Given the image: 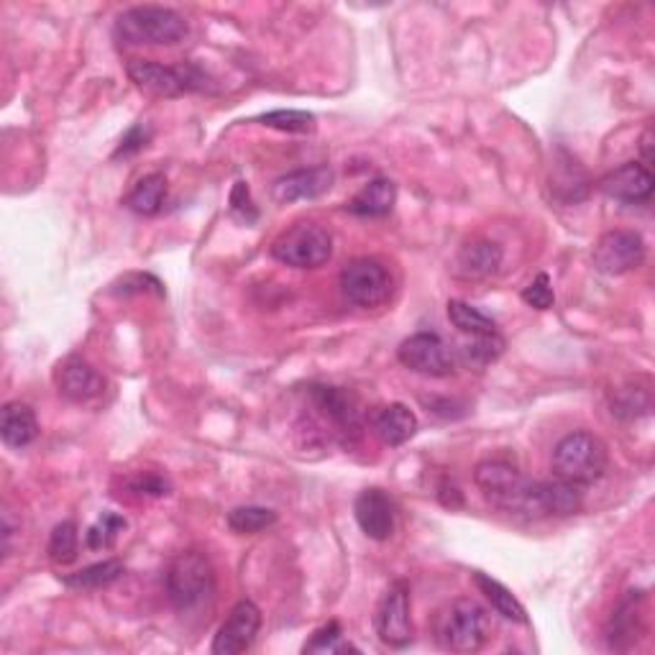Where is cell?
Listing matches in <instances>:
<instances>
[{
	"instance_id": "obj_1",
	"label": "cell",
	"mask_w": 655,
	"mask_h": 655,
	"mask_svg": "<svg viewBox=\"0 0 655 655\" xmlns=\"http://www.w3.org/2000/svg\"><path fill=\"white\" fill-rule=\"evenodd\" d=\"M476 487L481 495L510 515L523 517H543L538 497V481L525 479L515 466L508 461H484L474 472Z\"/></svg>"
},
{
	"instance_id": "obj_2",
	"label": "cell",
	"mask_w": 655,
	"mask_h": 655,
	"mask_svg": "<svg viewBox=\"0 0 655 655\" xmlns=\"http://www.w3.org/2000/svg\"><path fill=\"white\" fill-rule=\"evenodd\" d=\"M113 34L128 47H172L188 37L190 26L184 16L164 5H133L116 18Z\"/></svg>"
},
{
	"instance_id": "obj_3",
	"label": "cell",
	"mask_w": 655,
	"mask_h": 655,
	"mask_svg": "<svg viewBox=\"0 0 655 655\" xmlns=\"http://www.w3.org/2000/svg\"><path fill=\"white\" fill-rule=\"evenodd\" d=\"M433 638L444 651L479 653L491 638L489 612L474 600H453L433 617Z\"/></svg>"
},
{
	"instance_id": "obj_4",
	"label": "cell",
	"mask_w": 655,
	"mask_h": 655,
	"mask_svg": "<svg viewBox=\"0 0 655 655\" xmlns=\"http://www.w3.org/2000/svg\"><path fill=\"white\" fill-rule=\"evenodd\" d=\"M164 587L177 612H195L216 594V568L203 551H182L169 561Z\"/></svg>"
},
{
	"instance_id": "obj_5",
	"label": "cell",
	"mask_w": 655,
	"mask_h": 655,
	"mask_svg": "<svg viewBox=\"0 0 655 655\" xmlns=\"http://www.w3.org/2000/svg\"><path fill=\"white\" fill-rule=\"evenodd\" d=\"M609 453L600 436L587 431L568 433L553 448V472L558 479L571 481L576 487H589L600 481L607 472Z\"/></svg>"
},
{
	"instance_id": "obj_6",
	"label": "cell",
	"mask_w": 655,
	"mask_h": 655,
	"mask_svg": "<svg viewBox=\"0 0 655 655\" xmlns=\"http://www.w3.org/2000/svg\"><path fill=\"white\" fill-rule=\"evenodd\" d=\"M126 73L141 92L152 98H180L188 92L205 90V77L195 64H159L152 60H131Z\"/></svg>"
},
{
	"instance_id": "obj_7",
	"label": "cell",
	"mask_w": 655,
	"mask_h": 655,
	"mask_svg": "<svg viewBox=\"0 0 655 655\" xmlns=\"http://www.w3.org/2000/svg\"><path fill=\"white\" fill-rule=\"evenodd\" d=\"M272 256L287 267L318 269L331 261L333 239L328 228L312 223V220H303V223L290 226L274 239Z\"/></svg>"
},
{
	"instance_id": "obj_8",
	"label": "cell",
	"mask_w": 655,
	"mask_h": 655,
	"mask_svg": "<svg viewBox=\"0 0 655 655\" xmlns=\"http://www.w3.org/2000/svg\"><path fill=\"white\" fill-rule=\"evenodd\" d=\"M341 292L356 308H380L391 295L389 272L376 259H354L341 272Z\"/></svg>"
},
{
	"instance_id": "obj_9",
	"label": "cell",
	"mask_w": 655,
	"mask_h": 655,
	"mask_svg": "<svg viewBox=\"0 0 655 655\" xmlns=\"http://www.w3.org/2000/svg\"><path fill=\"white\" fill-rule=\"evenodd\" d=\"M376 635L389 647H408L412 643L410 619V587L404 581H391L374 615Z\"/></svg>"
},
{
	"instance_id": "obj_10",
	"label": "cell",
	"mask_w": 655,
	"mask_h": 655,
	"mask_svg": "<svg viewBox=\"0 0 655 655\" xmlns=\"http://www.w3.org/2000/svg\"><path fill=\"white\" fill-rule=\"evenodd\" d=\"M397 359L404 369L423 376H448L455 367L453 351L436 333H415L404 338L397 348Z\"/></svg>"
},
{
	"instance_id": "obj_11",
	"label": "cell",
	"mask_w": 655,
	"mask_h": 655,
	"mask_svg": "<svg viewBox=\"0 0 655 655\" xmlns=\"http://www.w3.org/2000/svg\"><path fill=\"white\" fill-rule=\"evenodd\" d=\"M645 241L635 231H609L596 241L594 246V267L602 274L619 277L632 269L643 267L645 261Z\"/></svg>"
},
{
	"instance_id": "obj_12",
	"label": "cell",
	"mask_w": 655,
	"mask_h": 655,
	"mask_svg": "<svg viewBox=\"0 0 655 655\" xmlns=\"http://www.w3.org/2000/svg\"><path fill=\"white\" fill-rule=\"evenodd\" d=\"M261 630V609L252 600H241L228 612L226 622L220 625L210 651L216 655H239L254 645Z\"/></svg>"
},
{
	"instance_id": "obj_13",
	"label": "cell",
	"mask_w": 655,
	"mask_h": 655,
	"mask_svg": "<svg viewBox=\"0 0 655 655\" xmlns=\"http://www.w3.org/2000/svg\"><path fill=\"white\" fill-rule=\"evenodd\" d=\"M653 172L640 162H628L622 167L612 169L609 175H604L600 180V190L604 195L612 197L617 203H647L653 197Z\"/></svg>"
},
{
	"instance_id": "obj_14",
	"label": "cell",
	"mask_w": 655,
	"mask_h": 655,
	"mask_svg": "<svg viewBox=\"0 0 655 655\" xmlns=\"http://www.w3.org/2000/svg\"><path fill=\"white\" fill-rule=\"evenodd\" d=\"M56 389L60 395L67 397L73 402H92L105 391V380L90 361L80 359V356H69L56 367L54 374Z\"/></svg>"
},
{
	"instance_id": "obj_15",
	"label": "cell",
	"mask_w": 655,
	"mask_h": 655,
	"mask_svg": "<svg viewBox=\"0 0 655 655\" xmlns=\"http://www.w3.org/2000/svg\"><path fill=\"white\" fill-rule=\"evenodd\" d=\"M331 188H333V169L310 167L280 177V180L272 184V197L274 203L290 205L297 201H316V197L325 195Z\"/></svg>"
},
{
	"instance_id": "obj_16",
	"label": "cell",
	"mask_w": 655,
	"mask_h": 655,
	"mask_svg": "<svg viewBox=\"0 0 655 655\" xmlns=\"http://www.w3.org/2000/svg\"><path fill=\"white\" fill-rule=\"evenodd\" d=\"M354 515L364 536L387 540L395 532V504L382 489H367L356 497Z\"/></svg>"
},
{
	"instance_id": "obj_17",
	"label": "cell",
	"mask_w": 655,
	"mask_h": 655,
	"mask_svg": "<svg viewBox=\"0 0 655 655\" xmlns=\"http://www.w3.org/2000/svg\"><path fill=\"white\" fill-rule=\"evenodd\" d=\"M312 402L341 433L359 431V404L351 391L338 387H312Z\"/></svg>"
},
{
	"instance_id": "obj_18",
	"label": "cell",
	"mask_w": 655,
	"mask_h": 655,
	"mask_svg": "<svg viewBox=\"0 0 655 655\" xmlns=\"http://www.w3.org/2000/svg\"><path fill=\"white\" fill-rule=\"evenodd\" d=\"M502 246L489 239H476L455 256V272L466 280H487L502 267Z\"/></svg>"
},
{
	"instance_id": "obj_19",
	"label": "cell",
	"mask_w": 655,
	"mask_h": 655,
	"mask_svg": "<svg viewBox=\"0 0 655 655\" xmlns=\"http://www.w3.org/2000/svg\"><path fill=\"white\" fill-rule=\"evenodd\" d=\"M372 428H374V436L380 438L384 446L397 448V446L408 444V440L415 436L418 418H415V412L408 408V404L391 402V404H387V408H382L380 412H376L372 420Z\"/></svg>"
},
{
	"instance_id": "obj_20",
	"label": "cell",
	"mask_w": 655,
	"mask_h": 655,
	"mask_svg": "<svg viewBox=\"0 0 655 655\" xmlns=\"http://www.w3.org/2000/svg\"><path fill=\"white\" fill-rule=\"evenodd\" d=\"M0 436L9 448H26L39 436V420L24 402H9L0 412Z\"/></svg>"
},
{
	"instance_id": "obj_21",
	"label": "cell",
	"mask_w": 655,
	"mask_h": 655,
	"mask_svg": "<svg viewBox=\"0 0 655 655\" xmlns=\"http://www.w3.org/2000/svg\"><path fill=\"white\" fill-rule=\"evenodd\" d=\"M397 203V184L387 180V177H376V180L367 182L356 195L351 203L346 205L354 216L361 218H384L389 216L391 208Z\"/></svg>"
},
{
	"instance_id": "obj_22",
	"label": "cell",
	"mask_w": 655,
	"mask_h": 655,
	"mask_svg": "<svg viewBox=\"0 0 655 655\" xmlns=\"http://www.w3.org/2000/svg\"><path fill=\"white\" fill-rule=\"evenodd\" d=\"M538 497H540V510L543 517L555 515L566 517L581 510V487H576L571 481H564L555 476L553 481H538Z\"/></svg>"
},
{
	"instance_id": "obj_23",
	"label": "cell",
	"mask_w": 655,
	"mask_h": 655,
	"mask_svg": "<svg viewBox=\"0 0 655 655\" xmlns=\"http://www.w3.org/2000/svg\"><path fill=\"white\" fill-rule=\"evenodd\" d=\"M474 581H476V587H479V592L487 596V602L491 604V609H495L497 615H502L504 619H510V622H517V625L528 622V612H525V607L519 604L517 596L512 594L504 583L491 579V576L481 574V571L474 574Z\"/></svg>"
},
{
	"instance_id": "obj_24",
	"label": "cell",
	"mask_w": 655,
	"mask_h": 655,
	"mask_svg": "<svg viewBox=\"0 0 655 655\" xmlns=\"http://www.w3.org/2000/svg\"><path fill=\"white\" fill-rule=\"evenodd\" d=\"M638 596L630 592V596H625L622 602H619V607L612 612V619L607 625V640L609 647H615V651H625V647H630L632 640L638 638V622H640V609L635 607Z\"/></svg>"
},
{
	"instance_id": "obj_25",
	"label": "cell",
	"mask_w": 655,
	"mask_h": 655,
	"mask_svg": "<svg viewBox=\"0 0 655 655\" xmlns=\"http://www.w3.org/2000/svg\"><path fill=\"white\" fill-rule=\"evenodd\" d=\"M504 351V341L500 333H484V336H472L459 346V359L464 361L468 369L484 372V369L495 364Z\"/></svg>"
},
{
	"instance_id": "obj_26",
	"label": "cell",
	"mask_w": 655,
	"mask_h": 655,
	"mask_svg": "<svg viewBox=\"0 0 655 655\" xmlns=\"http://www.w3.org/2000/svg\"><path fill=\"white\" fill-rule=\"evenodd\" d=\"M164 197H167V177L154 172L146 175L144 180H139L137 188L131 190V195L126 197L128 210L139 213V216H156L162 210Z\"/></svg>"
},
{
	"instance_id": "obj_27",
	"label": "cell",
	"mask_w": 655,
	"mask_h": 655,
	"mask_svg": "<svg viewBox=\"0 0 655 655\" xmlns=\"http://www.w3.org/2000/svg\"><path fill=\"white\" fill-rule=\"evenodd\" d=\"M120 576H124V564L116 558H111L82 568V571L67 574L62 581L64 587L69 589H103V587H111V583H116Z\"/></svg>"
},
{
	"instance_id": "obj_28",
	"label": "cell",
	"mask_w": 655,
	"mask_h": 655,
	"mask_svg": "<svg viewBox=\"0 0 655 655\" xmlns=\"http://www.w3.org/2000/svg\"><path fill=\"white\" fill-rule=\"evenodd\" d=\"M448 320L453 328H459L464 336H484V333H497V323L491 320L487 312H481L474 305L464 300H451L448 303Z\"/></svg>"
},
{
	"instance_id": "obj_29",
	"label": "cell",
	"mask_w": 655,
	"mask_h": 655,
	"mask_svg": "<svg viewBox=\"0 0 655 655\" xmlns=\"http://www.w3.org/2000/svg\"><path fill=\"white\" fill-rule=\"evenodd\" d=\"M277 523V512L269 508H256V504H246V508H236L228 512V528L239 536H256V532L272 528Z\"/></svg>"
},
{
	"instance_id": "obj_30",
	"label": "cell",
	"mask_w": 655,
	"mask_h": 655,
	"mask_svg": "<svg viewBox=\"0 0 655 655\" xmlns=\"http://www.w3.org/2000/svg\"><path fill=\"white\" fill-rule=\"evenodd\" d=\"M126 528L128 523L124 515H118V512H103V515L90 525L88 532H85V545H88L90 551H105V548L116 545V540Z\"/></svg>"
},
{
	"instance_id": "obj_31",
	"label": "cell",
	"mask_w": 655,
	"mask_h": 655,
	"mask_svg": "<svg viewBox=\"0 0 655 655\" xmlns=\"http://www.w3.org/2000/svg\"><path fill=\"white\" fill-rule=\"evenodd\" d=\"M77 548H80V536H77V525L73 519H64V523L54 525L47 545L49 558H52L54 564L67 566L77 558Z\"/></svg>"
},
{
	"instance_id": "obj_32",
	"label": "cell",
	"mask_w": 655,
	"mask_h": 655,
	"mask_svg": "<svg viewBox=\"0 0 655 655\" xmlns=\"http://www.w3.org/2000/svg\"><path fill=\"white\" fill-rule=\"evenodd\" d=\"M124 489L126 497H131V500H159V497H167L172 491V484L162 474L139 472L133 476H126Z\"/></svg>"
},
{
	"instance_id": "obj_33",
	"label": "cell",
	"mask_w": 655,
	"mask_h": 655,
	"mask_svg": "<svg viewBox=\"0 0 655 655\" xmlns=\"http://www.w3.org/2000/svg\"><path fill=\"white\" fill-rule=\"evenodd\" d=\"M259 124L284 133H310L316 128V116L305 111H272L265 113Z\"/></svg>"
},
{
	"instance_id": "obj_34",
	"label": "cell",
	"mask_w": 655,
	"mask_h": 655,
	"mask_svg": "<svg viewBox=\"0 0 655 655\" xmlns=\"http://www.w3.org/2000/svg\"><path fill=\"white\" fill-rule=\"evenodd\" d=\"M305 653H346V651H359L351 643H344V630L336 619L323 625V628L312 632L310 643H305Z\"/></svg>"
},
{
	"instance_id": "obj_35",
	"label": "cell",
	"mask_w": 655,
	"mask_h": 655,
	"mask_svg": "<svg viewBox=\"0 0 655 655\" xmlns=\"http://www.w3.org/2000/svg\"><path fill=\"white\" fill-rule=\"evenodd\" d=\"M523 303L530 305V308L536 310H548L553 308L555 303V295H553V284H551V277L548 274H538L536 280H532L528 287L523 290Z\"/></svg>"
},
{
	"instance_id": "obj_36",
	"label": "cell",
	"mask_w": 655,
	"mask_h": 655,
	"mask_svg": "<svg viewBox=\"0 0 655 655\" xmlns=\"http://www.w3.org/2000/svg\"><path fill=\"white\" fill-rule=\"evenodd\" d=\"M149 141H152V126L137 124L124 139H120V146L116 149V154H113V159H120V156H133L137 152H141Z\"/></svg>"
},
{
	"instance_id": "obj_37",
	"label": "cell",
	"mask_w": 655,
	"mask_h": 655,
	"mask_svg": "<svg viewBox=\"0 0 655 655\" xmlns=\"http://www.w3.org/2000/svg\"><path fill=\"white\" fill-rule=\"evenodd\" d=\"M120 295H139V292H154V295H164L162 282L156 280L152 274H126L124 280H120V287L116 290Z\"/></svg>"
},
{
	"instance_id": "obj_38",
	"label": "cell",
	"mask_w": 655,
	"mask_h": 655,
	"mask_svg": "<svg viewBox=\"0 0 655 655\" xmlns=\"http://www.w3.org/2000/svg\"><path fill=\"white\" fill-rule=\"evenodd\" d=\"M231 210L236 213V216H241V220H246V223H254L256 213L254 203H252V195H248V188L246 182H236V188H233L231 192Z\"/></svg>"
},
{
	"instance_id": "obj_39",
	"label": "cell",
	"mask_w": 655,
	"mask_h": 655,
	"mask_svg": "<svg viewBox=\"0 0 655 655\" xmlns=\"http://www.w3.org/2000/svg\"><path fill=\"white\" fill-rule=\"evenodd\" d=\"M11 538H13V523H11V510L3 512V553H11Z\"/></svg>"
},
{
	"instance_id": "obj_40",
	"label": "cell",
	"mask_w": 655,
	"mask_h": 655,
	"mask_svg": "<svg viewBox=\"0 0 655 655\" xmlns=\"http://www.w3.org/2000/svg\"><path fill=\"white\" fill-rule=\"evenodd\" d=\"M651 141H653V133H651V131H645L643 141H640V149H643V162H640V164H645L647 169H651V162H653V154H651Z\"/></svg>"
}]
</instances>
